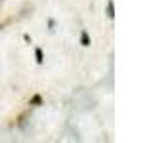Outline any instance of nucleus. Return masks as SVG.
Here are the masks:
<instances>
[{"label":"nucleus","instance_id":"nucleus-1","mask_svg":"<svg viewBox=\"0 0 153 143\" xmlns=\"http://www.w3.org/2000/svg\"><path fill=\"white\" fill-rule=\"evenodd\" d=\"M107 12H109V17H113L115 13H113V2H109V6H107Z\"/></svg>","mask_w":153,"mask_h":143},{"label":"nucleus","instance_id":"nucleus-2","mask_svg":"<svg viewBox=\"0 0 153 143\" xmlns=\"http://www.w3.org/2000/svg\"><path fill=\"white\" fill-rule=\"evenodd\" d=\"M35 54H36V61H38V63H42V52H40V50H36Z\"/></svg>","mask_w":153,"mask_h":143},{"label":"nucleus","instance_id":"nucleus-3","mask_svg":"<svg viewBox=\"0 0 153 143\" xmlns=\"http://www.w3.org/2000/svg\"><path fill=\"white\" fill-rule=\"evenodd\" d=\"M82 44L88 46V35H86V32H82Z\"/></svg>","mask_w":153,"mask_h":143}]
</instances>
